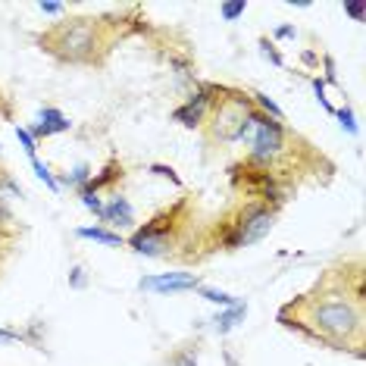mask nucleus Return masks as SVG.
<instances>
[{"instance_id": "obj_3", "label": "nucleus", "mask_w": 366, "mask_h": 366, "mask_svg": "<svg viewBox=\"0 0 366 366\" xmlns=\"http://www.w3.org/2000/svg\"><path fill=\"white\" fill-rule=\"evenodd\" d=\"M210 110H213V119L206 122V138L210 141H238L248 116L253 113V103H251V94L222 88Z\"/></svg>"}, {"instance_id": "obj_26", "label": "nucleus", "mask_w": 366, "mask_h": 366, "mask_svg": "<svg viewBox=\"0 0 366 366\" xmlns=\"http://www.w3.org/2000/svg\"><path fill=\"white\" fill-rule=\"evenodd\" d=\"M69 285H73V288H85V285H88V276H85L82 266H73V269H69Z\"/></svg>"}, {"instance_id": "obj_11", "label": "nucleus", "mask_w": 366, "mask_h": 366, "mask_svg": "<svg viewBox=\"0 0 366 366\" xmlns=\"http://www.w3.org/2000/svg\"><path fill=\"white\" fill-rule=\"evenodd\" d=\"M116 179H122V163H110L107 166V169H100V172H94V176H91V182H88V185H85V188H78V191H88V194H98V191L100 188H107V185H113V182Z\"/></svg>"}, {"instance_id": "obj_2", "label": "nucleus", "mask_w": 366, "mask_h": 366, "mask_svg": "<svg viewBox=\"0 0 366 366\" xmlns=\"http://www.w3.org/2000/svg\"><path fill=\"white\" fill-rule=\"evenodd\" d=\"M44 51L53 53L63 63H91L94 53L100 47L98 35V22L94 19H73V22H60L57 28H51L41 38Z\"/></svg>"}, {"instance_id": "obj_24", "label": "nucleus", "mask_w": 366, "mask_h": 366, "mask_svg": "<svg viewBox=\"0 0 366 366\" xmlns=\"http://www.w3.org/2000/svg\"><path fill=\"white\" fill-rule=\"evenodd\" d=\"M78 197H82V204L88 206V210H94V213H98V216L103 219V201H100L98 194H88V191H78Z\"/></svg>"}, {"instance_id": "obj_25", "label": "nucleus", "mask_w": 366, "mask_h": 366, "mask_svg": "<svg viewBox=\"0 0 366 366\" xmlns=\"http://www.w3.org/2000/svg\"><path fill=\"white\" fill-rule=\"evenodd\" d=\"M150 172H154V176H163V179H169L172 185H182V179L176 176V169H172V166H166V163H154V166H150Z\"/></svg>"}, {"instance_id": "obj_13", "label": "nucleus", "mask_w": 366, "mask_h": 366, "mask_svg": "<svg viewBox=\"0 0 366 366\" xmlns=\"http://www.w3.org/2000/svg\"><path fill=\"white\" fill-rule=\"evenodd\" d=\"M244 313H248V304H235V307H229L226 313H219L216 320H213V329H216L219 335H226V332H232L235 325L244 320Z\"/></svg>"}, {"instance_id": "obj_19", "label": "nucleus", "mask_w": 366, "mask_h": 366, "mask_svg": "<svg viewBox=\"0 0 366 366\" xmlns=\"http://www.w3.org/2000/svg\"><path fill=\"white\" fill-rule=\"evenodd\" d=\"M16 138H19V145L26 147L28 160H31V157H38V154H35V150H38V141H35V135H31L28 129H22V125H16Z\"/></svg>"}, {"instance_id": "obj_28", "label": "nucleus", "mask_w": 366, "mask_h": 366, "mask_svg": "<svg viewBox=\"0 0 366 366\" xmlns=\"http://www.w3.org/2000/svg\"><path fill=\"white\" fill-rule=\"evenodd\" d=\"M276 38H278V41H288V38H298V28H294V26H278V28H276Z\"/></svg>"}, {"instance_id": "obj_18", "label": "nucleus", "mask_w": 366, "mask_h": 366, "mask_svg": "<svg viewBox=\"0 0 366 366\" xmlns=\"http://www.w3.org/2000/svg\"><path fill=\"white\" fill-rule=\"evenodd\" d=\"M91 182V166L88 163H78L73 172L66 176V185H75V188H85Z\"/></svg>"}, {"instance_id": "obj_9", "label": "nucleus", "mask_w": 366, "mask_h": 366, "mask_svg": "<svg viewBox=\"0 0 366 366\" xmlns=\"http://www.w3.org/2000/svg\"><path fill=\"white\" fill-rule=\"evenodd\" d=\"M69 119L60 113V110H53V107H44L41 113H38V125H35V141L38 138H51V135H60V132H69Z\"/></svg>"}, {"instance_id": "obj_12", "label": "nucleus", "mask_w": 366, "mask_h": 366, "mask_svg": "<svg viewBox=\"0 0 366 366\" xmlns=\"http://www.w3.org/2000/svg\"><path fill=\"white\" fill-rule=\"evenodd\" d=\"M78 238H88V241H98V244H107V248H122V235L119 232H107L100 226H82L75 229Z\"/></svg>"}, {"instance_id": "obj_7", "label": "nucleus", "mask_w": 366, "mask_h": 366, "mask_svg": "<svg viewBox=\"0 0 366 366\" xmlns=\"http://www.w3.org/2000/svg\"><path fill=\"white\" fill-rule=\"evenodd\" d=\"M219 91L216 85H201L191 98L182 103V107L172 110V119H176L179 125H185V129H197V125H204L206 122V110L213 107V100L219 98Z\"/></svg>"}, {"instance_id": "obj_4", "label": "nucleus", "mask_w": 366, "mask_h": 366, "mask_svg": "<svg viewBox=\"0 0 366 366\" xmlns=\"http://www.w3.org/2000/svg\"><path fill=\"white\" fill-rule=\"evenodd\" d=\"M276 213L269 210L266 204H251L244 210H238L235 222L226 226V235H222V248L235 251V248H248V244H257L273 232Z\"/></svg>"}, {"instance_id": "obj_10", "label": "nucleus", "mask_w": 366, "mask_h": 366, "mask_svg": "<svg viewBox=\"0 0 366 366\" xmlns=\"http://www.w3.org/2000/svg\"><path fill=\"white\" fill-rule=\"evenodd\" d=\"M103 222L110 226H119V229H129L135 226V210L125 197H113L110 204H103Z\"/></svg>"}, {"instance_id": "obj_17", "label": "nucleus", "mask_w": 366, "mask_h": 366, "mask_svg": "<svg viewBox=\"0 0 366 366\" xmlns=\"http://www.w3.org/2000/svg\"><path fill=\"white\" fill-rule=\"evenodd\" d=\"M244 10H248V0H226V4L219 6V13L226 22H235L238 16H244Z\"/></svg>"}, {"instance_id": "obj_14", "label": "nucleus", "mask_w": 366, "mask_h": 366, "mask_svg": "<svg viewBox=\"0 0 366 366\" xmlns=\"http://www.w3.org/2000/svg\"><path fill=\"white\" fill-rule=\"evenodd\" d=\"M251 103H257L260 110H263V116H269V119H276V122H282L285 119V113H282V107L273 100V98H266V94H260V91H253L251 94Z\"/></svg>"}, {"instance_id": "obj_16", "label": "nucleus", "mask_w": 366, "mask_h": 366, "mask_svg": "<svg viewBox=\"0 0 366 366\" xmlns=\"http://www.w3.org/2000/svg\"><path fill=\"white\" fill-rule=\"evenodd\" d=\"M31 169H35V176H38V179H41V182H44V185H47V188H51V194H60V182H57V179H53V172H51V169H47V166H44L41 160H38V157H31Z\"/></svg>"}, {"instance_id": "obj_27", "label": "nucleus", "mask_w": 366, "mask_h": 366, "mask_svg": "<svg viewBox=\"0 0 366 366\" xmlns=\"http://www.w3.org/2000/svg\"><path fill=\"white\" fill-rule=\"evenodd\" d=\"M38 10L47 13V16H60L63 10H66V6H63V4H53V0H41V4H38Z\"/></svg>"}, {"instance_id": "obj_30", "label": "nucleus", "mask_w": 366, "mask_h": 366, "mask_svg": "<svg viewBox=\"0 0 366 366\" xmlns=\"http://www.w3.org/2000/svg\"><path fill=\"white\" fill-rule=\"evenodd\" d=\"M325 78H329L332 85L338 82V75H335V63H332V57H325Z\"/></svg>"}, {"instance_id": "obj_23", "label": "nucleus", "mask_w": 366, "mask_h": 366, "mask_svg": "<svg viewBox=\"0 0 366 366\" xmlns=\"http://www.w3.org/2000/svg\"><path fill=\"white\" fill-rule=\"evenodd\" d=\"M345 13L351 16L354 22H363V19H366V4H363V0H347V4H345Z\"/></svg>"}, {"instance_id": "obj_22", "label": "nucleus", "mask_w": 366, "mask_h": 366, "mask_svg": "<svg viewBox=\"0 0 366 366\" xmlns=\"http://www.w3.org/2000/svg\"><path fill=\"white\" fill-rule=\"evenodd\" d=\"M260 53H263V57L273 63V66H285V60H282V53L276 51V44H269L266 38H260Z\"/></svg>"}, {"instance_id": "obj_1", "label": "nucleus", "mask_w": 366, "mask_h": 366, "mask_svg": "<svg viewBox=\"0 0 366 366\" xmlns=\"http://www.w3.org/2000/svg\"><path fill=\"white\" fill-rule=\"evenodd\" d=\"M307 323H291L298 329L310 332L313 338L332 341V345H345L351 338H360L363 329V310L357 300H351L341 291H325L320 298L307 300Z\"/></svg>"}, {"instance_id": "obj_5", "label": "nucleus", "mask_w": 366, "mask_h": 366, "mask_svg": "<svg viewBox=\"0 0 366 366\" xmlns=\"http://www.w3.org/2000/svg\"><path fill=\"white\" fill-rule=\"evenodd\" d=\"M248 145H251V163L269 169L288 150V135H285L282 122H276V119H269L257 110V125H253V135Z\"/></svg>"}, {"instance_id": "obj_20", "label": "nucleus", "mask_w": 366, "mask_h": 366, "mask_svg": "<svg viewBox=\"0 0 366 366\" xmlns=\"http://www.w3.org/2000/svg\"><path fill=\"white\" fill-rule=\"evenodd\" d=\"M172 366H197V347H182L172 354Z\"/></svg>"}, {"instance_id": "obj_8", "label": "nucleus", "mask_w": 366, "mask_h": 366, "mask_svg": "<svg viewBox=\"0 0 366 366\" xmlns=\"http://www.w3.org/2000/svg\"><path fill=\"white\" fill-rule=\"evenodd\" d=\"M141 291H194L201 288V282H197L194 273H163V276H145L138 282Z\"/></svg>"}, {"instance_id": "obj_15", "label": "nucleus", "mask_w": 366, "mask_h": 366, "mask_svg": "<svg viewBox=\"0 0 366 366\" xmlns=\"http://www.w3.org/2000/svg\"><path fill=\"white\" fill-rule=\"evenodd\" d=\"M201 298L204 300H210V304H219V307H235V304H241L238 298H232V294H226V291H219V288H206V285H201Z\"/></svg>"}, {"instance_id": "obj_21", "label": "nucleus", "mask_w": 366, "mask_h": 366, "mask_svg": "<svg viewBox=\"0 0 366 366\" xmlns=\"http://www.w3.org/2000/svg\"><path fill=\"white\" fill-rule=\"evenodd\" d=\"M335 116H338L341 129H345V132H351V135H357V119H354V110H351V107H341V110H335Z\"/></svg>"}, {"instance_id": "obj_29", "label": "nucleus", "mask_w": 366, "mask_h": 366, "mask_svg": "<svg viewBox=\"0 0 366 366\" xmlns=\"http://www.w3.org/2000/svg\"><path fill=\"white\" fill-rule=\"evenodd\" d=\"M13 341H22L19 332H13V329H0V345H13Z\"/></svg>"}, {"instance_id": "obj_6", "label": "nucleus", "mask_w": 366, "mask_h": 366, "mask_svg": "<svg viewBox=\"0 0 366 366\" xmlns=\"http://www.w3.org/2000/svg\"><path fill=\"white\" fill-rule=\"evenodd\" d=\"M169 232H172V213H166V216L150 219L145 229H138V232L129 238V244H132V251L145 253V257H163V253L172 248Z\"/></svg>"}]
</instances>
